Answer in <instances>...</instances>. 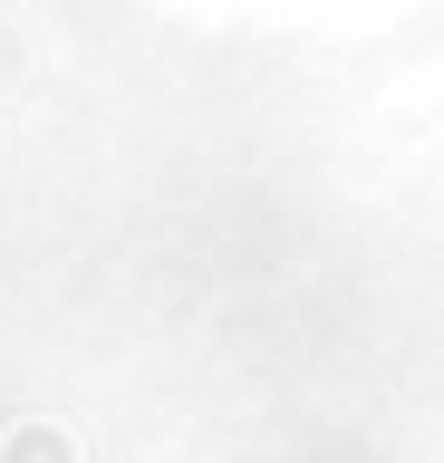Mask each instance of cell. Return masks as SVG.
Returning <instances> with one entry per match:
<instances>
[]
</instances>
